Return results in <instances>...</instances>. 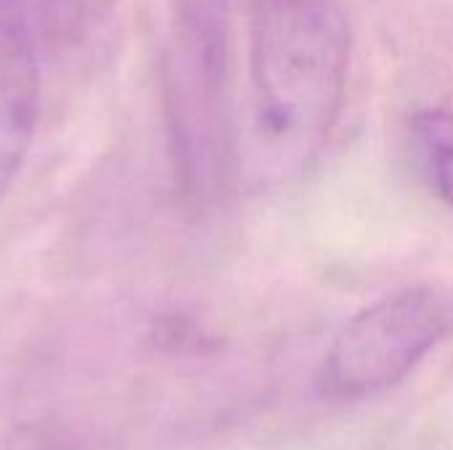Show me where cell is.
<instances>
[{"label": "cell", "mask_w": 453, "mask_h": 450, "mask_svg": "<svg viewBox=\"0 0 453 450\" xmlns=\"http://www.w3.org/2000/svg\"><path fill=\"white\" fill-rule=\"evenodd\" d=\"M414 149L430 188L453 207V109H427L414 117Z\"/></svg>", "instance_id": "cell-4"}, {"label": "cell", "mask_w": 453, "mask_h": 450, "mask_svg": "<svg viewBox=\"0 0 453 450\" xmlns=\"http://www.w3.org/2000/svg\"><path fill=\"white\" fill-rule=\"evenodd\" d=\"M93 3L96 0H45V8L53 16L56 27L66 29V27H74Z\"/></svg>", "instance_id": "cell-5"}, {"label": "cell", "mask_w": 453, "mask_h": 450, "mask_svg": "<svg viewBox=\"0 0 453 450\" xmlns=\"http://www.w3.org/2000/svg\"><path fill=\"white\" fill-rule=\"evenodd\" d=\"M350 32L334 0H252L242 162L257 188L300 178L345 98Z\"/></svg>", "instance_id": "cell-1"}, {"label": "cell", "mask_w": 453, "mask_h": 450, "mask_svg": "<svg viewBox=\"0 0 453 450\" xmlns=\"http://www.w3.org/2000/svg\"><path fill=\"white\" fill-rule=\"evenodd\" d=\"M40 114L35 40L21 0H0V199L13 186Z\"/></svg>", "instance_id": "cell-3"}, {"label": "cell", "mask_w": 453, "mask_h": 450, "mask_svg": "<svg viewBox=\"0 0 453 450\" xmlns=\"http://www.w3.org/2000/svg\"><path fill=\"white\" fill-rule=\"evenodd\" d=\"M453 334V289L419 284L356 313L324 361V387L345 400L374 398L403 382Z\"/></svg>", "instance_id": "cell-2"}, {"label": "cell", "mask_w": 453, "mask_h": 450, "mask_svg": "<svg viewBox=\"0 0 453 450\" xmlns=\"http://www.w3.org/2000/svg\"><path fill=\"white\" fill-rule=\"evenodd\" d=\"M0 450H45L42 443H37L35 438H13L8 443H3Z\"/></svg>", "instance_id": "cell-6"}]
</instances>
